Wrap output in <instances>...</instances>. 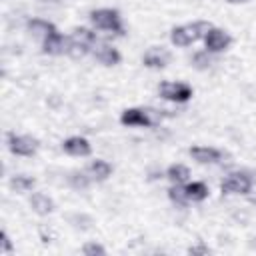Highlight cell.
<instances>
[{
  "instance_id": "cell-8",
  "label": "cell",
  "mask_w": 256,
  "mask_h": 256,
  "mask_svg": "<svg viewBox=\"0 0 256 256\" xmlns=\"http://www.w3.org/2000/svg\"><path fill=\"white\" fill-rule=\"evenodd\" d=\"M92 56L94 60H98L102 66H118L122 62V54L118 48L110 46V44H96L92 48Z\"/></svg>"
},
{
  "instance_id": "cell-17",
  "label": "cell",
  "mask_w": 256,
  "mask_h": 256,
  "mask_svg": "<svg viewBox=\"0 0 256 256\" xmlns=\"http://www.w3.org/2000/svg\"><path fill=\"white\" fill-rule=\"evenodd\" d=\"M164 176L170 180V184H186L190 178V170L184 164H170L164 172Z\"/></svg>"
},
{
  "instance_id": "cell-11",
  "label": "cell",
  "mask_w": 256,
  "mask_h": 256,
  "mask_svg": "<svg viewBox=\"0 0 256 256\" xmlns=\"http://www.w3.org/2000/svg\"><path fill=\"white\" fill-rule=\"evenodd\" d=\"M188 154L198 162V164H216L222 158V152L212 146H190Z\"/></svg>"
},
{
  "instance_id": "cell-16",
  "label": "cell",
  "mask_w": 256,
  "mask_h": 256,
  "mask_svg": "<svg viewBox=\"0 0 256 256\" xmlns=\"http://www.w3.org/2000/svg\"><path fill=\"white\" fill-rule=\"evenodd\" d=\"M184 190H186V196H188L190 202H204V200L208 198V194H210L206 182H202V180L186 182V184H184Z\"/></svg>"
},
{
  "instance_id": "cell-3",
  "label": "cell",
  "mask_w": 256,
  "mask_h": 256,
  "mask_svg": "<svg viewBox=\"0 0 256 256\" xmlns=\"http://www.w3.org/2000/svg\"><path fill=\"white\" fill-rule=\"evenodd\" d=\"M6 142H8V150L16 156H34L40 148V142L38 138L30 136V134H14V132H8L6 134Z\"/></svg>"
},
{
  "instance_id": "cell-21",
  "label": "cell",
  "mask_w": 256,
  "mask_h": 256,
  "mask_svg": "<svg viewBox=\"0 0 256 256\" xmlns=\"http://www.w3.org/2000/svg\"><path fill=\"white\" fill-rule=\"evenodd\" d=\"M66 54H68L72 60H80V58L92 54V46H88V44H84V42H78V40L70 38V44H68Z\"/></svg>"
},
{
  "instance_id": "cell-27",
  "label": "cell",
  "mask_w": 256,
  "mask_h": 256,
  "mask_svg": "<svg viewBox=\"0 0 256 256\" xmlns=\"http://www.w3.org/2000/svg\"><path fill=\"white\" fill-rule=\"evenodd\" d=\"M12 250H14L12 240H10L8 232H6V230H2V246H0V252H2V254H10Z\"/></svg>"
},
{
  "instance_id": "cell-9",
  "label": "cell",
  "mask_w": 256,
  "mask_h": 256,
  "mask_svg": "<svg viewBox=\"0 0 256 256\" xmlns=\"http://www.w3.org/2000/svg\"><path fill=\"white\" fill-rule=\"evenodd\" d=\"M62 150L68 154V156H90L92 154V144L88 138L84 136H70L66 140H62Z\"/></svg>"
},
{
  "instance_id": "cell-15",
  "label": "cell",
  "mask_w": 256,
  "mask_h": 256,
  "mask_svg": "<svg viewBox=\"0 0 256 256\" xmlns=\"http://www.w3.org/2000/svg\"><path fill=\"white\" fill-rule=\"evenodd\" d=\"M26 30H28L30 36H34V38H38V40H44L50 32L56 30V26H54L52 22L44 20V18H32V20L26 22Z\"/></svg>"
},
{
  "instance_id": "cell-19",
  "label": "cell",
  "mask_w": 256,
  "mask_h": 256,
  "mask_svg": "<svg viewBox=\"0 0 256 256\" xmlns=\"http://www.w3.org/2000/svg\"><path fill=\"white\" fill-rule=\"evenodd\" d=\"M70 38H74V40H78V42H84V44H88V46H92V48L98 44V34H96L94 30H90V28H84V26L72 28Z\"/></svg>"
},
{
  "instance_id": "cell-25",
  "label": "cell",
  "mask_w": 256,
  "mask_h": 256,
  "mask_svg": "<svg viewBox=\"0 0 256 256\" xmlns=\"http://www.w3.org/2000/svg\"><path fill=\"white\" fill-rule=\"evenodd\" d=\"M192 26H194V32H196L198 40H204L206 34L210 32V28H212V22H208V20H196V22H192Z\"/></svg>"
},
{
  "instance_id": "cell-14",
  "label": "cell",
  "mask_w": 256,
  "mask_h": 256,
  "mask_svg": "<svg viewBox=\"0 0 256 256\" xmlns=\"http://www.w3.org/2000/svg\"><path fill=\"white\" fill-rule=\"evenodd\" d=\"M30 206H32V210H34L38 216H48V214H52L54 208H56L54 200H52L48 194H44V192H34V194L30 196Z\"/></svg>"
},
{
  "instance_id": "cell-22",
  "label": "cell",
  "mask_w": 256,
  "mask_h": 256,
  "mask_svg": "<svg viewBox=\"0 0 256 256\" xmlns=\"http://www.w3.org/2000/svg\"><path fill=\"white\" fill-rule=\"evenodd\" d=\"M68 184H70V188H74V190H86V188L92 184V180H90V176L86 174V170H74V172H70V176H68Z\"/></svg>"
},
{
  "instance_id": "cell-1",
  "label": "cell",
  "mask_w": 256,
  "mask_h": 256,
  "mask_svg": "<svg viewBox=\"0 0 256 256\" xmlns=\"http://www.w3.org/2000/svg\"><path fill=\"white\" fill-rule=\"evenodd\" d=\"M88 20H90L94 30L110 32V34H116V36H124L126 34L124 24H122V16H120V12L116 8H96V10H90Z\"/></svg>"
},
{
  "instance_id": "cell-2",
  "label": "cell",
  "mask_w": 256,
  "mask_h": 256,
  "mask_svg": "<svg viewBox=\"0 0 256 256\" xmlns=\"http://www.w3.org/2000/svg\"><path fill=\"white\" fill-rule=\"evenodd\" d=\"M252 186H254L252 176L244 170H238V172H230L220 182V192L222 194H250Z\"/></svg>"
},
{
  "instance_id": "cell-28",
  "label": "cell",
  "mask_w": 256,
  "mask_h": 256,
  "mask_svg": "<svg viewBox=\"0 0 256 256\" xmlns=\"http://www.w3.org/2000/svg\"><path fill=\"white\" fill-rule=\"evenodd\" d=\"M228 4H234V6H238V4H248L250 0H226Z\"/></svg>"
},
{
  "instance_id": "cell-26",
  "label": "cell",
  "mask_w": 256,
  "mask_h": 256,
  "mask_svg": "<svg viewBox=\"0 0 256 256\" xmlns=\"http://www.w3.org/2000/svg\"><path fill=\"white\" fill-rule=\"evenodd\" d=\"M188 254H192V256H206V254H210V248L202 240H198L194 246L188 248Z\"/></svg>"
},
{
  "instance_id": "cell-23",
  "label": "cell",
  "mask_w": 256,
  "mask_h": 256,
  "mask_svg": "<svg viewBox=\"0 0 256 256\" xmlns=\"http://www.w3.org/2000/svg\"><path fill=\"white\" fill-rule=\"evenodd\" d=\"M190 62H192V66L196 70L204 72V70H208L212 66V52H208L206 48L204 50H198V52H194V56L190 58Z\"/></svg>"
},
{
  "instance_id": "cell-6",
  "label": "cell",
  "mask_w": 256,
  "mask_h": 256,
  "mask_svg": "<svg viewBox=\"0 0 256 256\" xmlns=\"http://www.w3.org/2000/svg\"><path fill=\"white\" fill-rule=\"evenodd\" d=\"M230 44H232V36H230L226 30L216 28V26H212L210 32H208L206 38H204V48H206L208 52H212V54H220V52L228 50Z\"/></svg>"
},
{
  "instance_id": "cell-13",
  "label": "cell",
  "mask_w": 256,
  "mask_h": 256,
  "mask_svg": "<svg viewBox=\"0 0 256 256\" xmlns=\"http://www.w3.org/2000/svg\"><path fill=\"white\" fill-rule=\"evenodd\" d=\"M86 174L90 176L92 182H104V180H108L110 174H112V164L106 162V160L96 158V160H92V162L86 166Z\"/></svg>"
},
{
  "instance_id": "cell-12",
  "label": "cell",
  "mask_w": 256,
  "mask_h": 256,
  "mask_svg": "<svg viewBox=\"0 0 256 256\" xmlns=\"http://www.w3.org/2000/svg\"><path fill=\"white\" fill-rule=\"evenodd\" d=\"M120 124H122V126H128V128H132V126L150 128L144 108H126V110L120 114Z\"/></svg>"
},
{
  "instance_id": "cell-7",
  "label": "cell",
  "mask_w": 256,
  "mask_h": 256,
  "mask_svg": "<svg viewBox=\"0 0 256 256\" xmlns=\"http://www.w3.org/2000/svg\"><path fill=\"white\" fill-rule=\"evenodd\" d=\"M68 44H70V36H64V34L58 32V28H56L54 32H50V34L42 40V54H48V56L66 54Z\"/></svg>"
},
{
  "instance_id": "cell-20",
  "label": "cell",
  "mask_w": 256,
  "mask_h": 256,
  "mask_svg": "<svg viewBox=\"0 0 256 256\" xmlns=\"http://www.w3.org/2000/svg\"><path fill=\"white\" fill-rule=\"evenodd\" d=\"M166 194H168V200H170L174 206H178V208H184V206L190 204V200H188V196H186V190H184V184H172V186L166 190Z\"/></svg>"
},
{
  "instance_id": "cell-10",
  "label": "cell",
  "mask_w": 256,
  "mask_h": 256,
  "mask_svg": "<svg viewBox=\"0 0 256 256\" xmlns=\"http://www.w3.org/2000/svg\"><path fill=\"white\" fill-rule=\"evenodd\" d=\"M198 40L196 32H194V26L192 24H182V26H174L170 30V42L178 48H186L190 44H194Z\"/></svg>"
},
{
  "instance_id": "cell-4",
  "label": "cell",
  "mask_w": 256,
  "mask_h": 256,
  "mask_svg": "<svg viewBox=\"0 0 256 256\" xmlns=\"http://www.w3.org/2000/svg\"><path fill=\"white\" fill-rule=\"evenodd\" d=\"M158 94L160 98L174 102V104H184L194 96V90L186 82H160L158 84Z\"/></svg>"
},
{
  "instance_id": "cell-5",
  "label": "cell",
  "mask_w": 256,
  "mask_h": 256,
  "mask_svg": "<svg viewBox=\"0 0 256 256\" xmlns=\"http://www.w3.org/2000/svg\"><path fill=\"white\" fill-rule=\"evenodd\" d=\"M170 60H172V54L164 46H150L142 54V64L150 70H164L170 64Z\"/></svg>"
},
{
  "instance_id": "cell-24",
  "label": "cell",
  "mask_w": 256,
  "mask_h": 256,
  "mask_svg": "<svg viewBox=\"0 0 256 256\" xmlns=\"http://www.w3.org/2000/svg\"><path fill=\"white\" fill-rule=\"evenodd\" d=\"M82 254L84 256H104L106 254V248L100 242L90 240V242H84L82 244Z\"/></svg>"
},
{
  "instance_id": "cell-18",
  "label": "cell",
  "mask_w": 256,
  "mask_h": 256,
  "mask_svg": "<svg viewBox=\"0 0 256 256\" xmlns=\"http://www.w3.org/2000/svg\"><path fill=\"white\" fill-rule=\"evenodd\" d=\"M8 186H10L16 194H26V192H30V190L36 186V180H34L32 176H26V174H16V176L10 178Z\"/></svg>"
}]
</instances>
